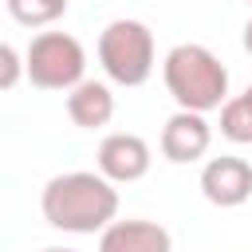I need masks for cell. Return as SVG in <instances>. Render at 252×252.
Segmentation results:
<instances>
[{"label":"cell","mask_w":252,"mask_h":252,"mask_svg":"<svg viewBox=\"0 0 252 252\" xmlns=\"http://www.w3.org/2000/svg\"><path fill=\"white\" fill-rule=\"evenodd\" d=\"M39 209L51 228L75 232V236H94L118 217V189L102 173L71 169V173H55L43 185Z\"/></svg>","instance_id":"cell-1"},{"label":"cell","mask_w":252,"mask_h":252,"mask_svg":"<svg viewBox=\"0 0 252 252\" xmlns=\"http://www.w3.org/2000/svg\"><path fill=\"white\" fill-rule=\"evenodd\" d=\"M201 193L209 205L217 209H236L252 197V165L244 158H232V154H220V158H209L205 169H201Z\"/></svg>","instance_id":"cell-6"},{"label":"cell","mask_w":252,"mask_h":252,"mask_svg":"<svg viewBox=\"0 0 252 252\" xmlns=\"http://www.w3.org/2000/svg\"><path fill=\"white\" fill-rule=\"evenodd\" d=\"M20 75H28V59H20L12 43H0V91H12Z\"/></svg>","instance_id":"cell-12"},{"label":"cell","mask_w":252,"mask_h":252,"mask_svg":"<svg viewBox=\"0 0 252 252\" xmlns=\"http://www.w3.org/2000/svg\"><path fill=\"white\" fill-rule=\"evenodd\" d=\"M244 94H248V98H252V83H248V91H244Z\"/></svg>","instance_id":"cell-15"},{"label":"cell","mask_w":252,"mask_h":252,"mask_svg":"<svg viewBox=\"0 0 252 252\" xmlns=\"http://www.w3.org/2000/svg\"><path fill=\"white\" fill-rule=\"evenodd\" d=\"M28 79L39 91H71L87 79V51L71 32H39L28 51Z\"/></svg>","instance_id":"cell-4"},{"label":"cell","mask_w":252,"mask_h":252,"mask_svg":"<svg viewBox=\"0 0 252 252\" xmlns=\"http://www.w3.org/2000/svg\"><path fill=\"white\" fill-rule=\"evenodd\" d=\"M67 118L79 130H102L114 118V91L98 79H83L67 91Z\"/></svg>","instance_id":"cell-9"},{"label":"cell","mask_w":252,"mask_h":252,"mask_svg":"<svg viewBox=\"0 0 252 252\" xmlns=\"http://www.w3.org/2000/svg\"><path fill=\"white\" fill-rule=\"evenodd\" d=\"M8 4V16L24 28H43V24H55L63 12H67V0H4Z\"/></svg>","instance_id":"cell-11"},{"label":"cell","mask_w":252,"mask_h":252,"mask_svg":"<svg viewBox=\"0 0 252 252\" xmlns=\"http://www.w3.org/2000/svg\"><path fill=\"white\" fill-rule=\"evenodd\" d=\"M220 134L236 146H252V98L248 94H232L220 106Z\"/></svg>","instance_id":"cell-10"},{"label":"cell","mask_w":252,"mask_h":252,"mask_svg":"<svg viewBox=\"0 0 252 252\" xmlns=\"http://www.w3.org/2000/svg\"><path fill=\"white\" fill-rule=\"evenodd\" d=\"M98 63L110 83L142 87L154 75V32L142 20H110L98 35Z\"/></svg>","instance_id":"cell-3"},{"label":"cell","mask_w":252,"mask_h":252,"mask_svg":"<svg viewBox=\"0 0 252 252\" xmlns=\"http://www.w3.org/2000/svg\"><path fill=\"white\" fill-rule=\"evenodd\" d=\"M161 79L177 110H220L228 102V67L205 43H177L161 63Z\"/></svg>","instance_id":"cell-2"},{"label":"cell","mask_w":252,"mask_h":252,"mask_svg":"<svg viewBox=\"0 0 252 252\" xmlns=\"http://www.w3.org/2000/svg\"><path fill=\"white\" fill-rule=\"evenodd\" d=\"M98 173L110 177L114 185H130V181H142L150 173V146L146 138L130 134V130H118V134H106L98 142Z\"/></svg>","instance_id":"cell-5"},{"label":"cell","mask_w":252,"mask_h":252,"mask_svg":"<svg viewBox=\"0 0 252 252\" xmlns=\"http://www.w3.org/2000/svg\"><path fill=\"white\" fill-rule=\"evenodd\" d=\"M98 252H173V236L158 220H110L98 232Z\"/></svg>","instance_id":"cell-8"},{"label":"cell","mask_w":252,"mask_h":252,"mask_svg":"<svg viewBox=\"0 0 252 252\" xmlns=\"http://www.w3.org/2000/svg\"><path fill=\"white\" fill-rule=\"evenodd\" d=\"M248 4H252V0H248Z\"/></svg>","instance_id":"cell-16"},{"label":"cell","mask_w":252,"mask_h":252,"mask_svg":"<svg viewBox=\"0 0 252 252\" xmlns=\"http://www.w3.org/2000/svg\"><path fill=\"white\" fill-rule=\"evenodd\" d=\"M43 252H79V248H43Z\"/></svg>","instance_id":"cell-14"},{"label":"cell","mask_w":252,"mask_h":252,"mask_svg":"<svg viewBox=\"0 0 252 252\" xmlns=\"http://www.w3.org/2000/svg\"><path fill=\"white\" fill-rule=\"evenodd\" d=\"M244 51H248V55H252V20H248V24H244Z\"/></svg>","instance_id":"cell-13"},{"label":"cell","mask_w":252,"mask_h":252,"mask_svg":"<svg viewBox=\"0 0 252 252\" xmlns=\"http://www.w3.org/2000/svg\"><path fill=\"white\" fill-rule=\"evenodd\" d=\"M213 146V126L205 114L197 110H177L165 118L161 126V154L165 161L173 165H189V161H201Z\"/></svg>","instance_id":"cell-7"}]
</instances>
